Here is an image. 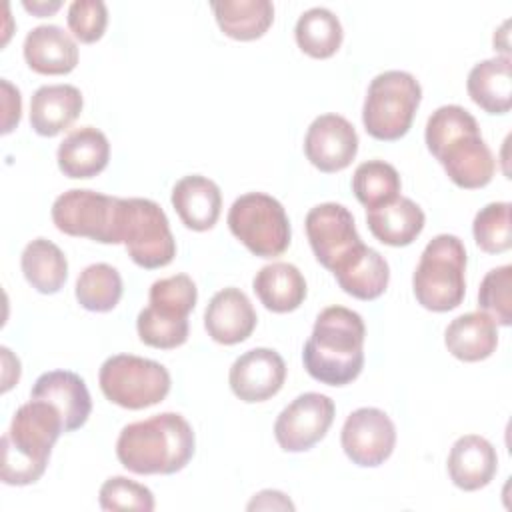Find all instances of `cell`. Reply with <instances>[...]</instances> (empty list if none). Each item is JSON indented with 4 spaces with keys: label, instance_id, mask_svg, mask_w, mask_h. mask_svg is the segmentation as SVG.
Returning <instances> with one entry per match:
<instances>
[{
    "label": "cell",
    "instance_id": "6da1fadb",
    "mask_svg": "<svg viewBox=\"0 0 512 512\" xmlns=\"http://www.w3.org/2000/svg\"><path fill=\"white\" fill-rule=\"evenodd\" d=\"M424 140L456 186L474 190L492 180L496 160L480 134L476 118L466 108L458 104L436 108L426 122Z\"/></svg>",
    "mask_w": 512,
    "mask_h": 512
},
{
    "label": "cell",
    "instance_id": "7a4b0ae2",
    "mask_svg": "<svg viewBox=\"0 0 512 512\" xmlns=\"http://www.w3.org/2000/svg\"><path fill=\"white\" fill-rule=\"evenodd\" d=\"M366 326L358 312L344 306L324 308L304 344L306 372L328 386H344L358 378L364 366Z\"/></svg>",
    "mask_w": 512,
    "mask_h": 512
},
{
    "label": "cell",
    "instance_id": "3957f363",
    "mask_svg": "<svg viewBox=\"0 0 512 512\" xmlns=\"http://www.w3.org/2000/svg\"><path fill=\"white\" fill-rule=\"evenodd\" d=\"M194 430L182 414L162 412L122 428L120 464L134 474H176L194 456Z\"/></svg>",
    "mask_w": 512,
    "mask_h": 512
},
{
    "label": "cell",
    "instance_id": "277c9868",
    "mask_svg": "<svg viewBox=\"0 0 512 512\" xmlns=\"http://www.w3.org/2000/svg\"><path fill=\"white\" fill-rule=\"evenodd\" d=\"M66 432L60 412L46 400L22 404L2 436L0 478L10 486H28L42 478L52 446Z\"/></svg>",
    "mask_w": 512,
    "mask_h": 512
},
{
    "label": "cell",
    "instance_id": "5b68a950",
    "mask_svg": "<svg viewBox=\"0 0 512 512\" xmlns=\"http://www.w3.org/2000/svg\"><path fill=\"white\" fill-rule=\"evenodd\" d=\"M466 248L454 234L434 236L422 250L412 276V290L420 306L448 312L462 304L466 294Z\"/></svg>",
    "mask_w": 512,
    "mask_h": 512
},
{
    "label": "cell",
    "instance_id": "8992f818",
    "mask_svg": "<svg viewBox=\"0 0 512 512\" xmlns=\"http://www.w3.org/2000/svg\"><path fill=\"white\" fill-rule=\"evenodd\" d=\"M420 100V82L410 72H380L370 80L362 106V122L366 132L384 142L402 138L412 126Z\"/></svg>",
    "mask_w": 512,
    "mask_h": 512
},
{
    "label": "cell",
    "instance_id": "52a82bcc",
    "mask_svg": "<svg viewBox=\"0 0 512 512\" xmlns=\"http://www.w3.org/2000/svg\"><path fill=\"white\" fill-rule=\"evenodd\" d=\"M118 236L132 262L142 268H162L176 256L168 218L154 200L120 198Z\"/></svg>",
    "mask_w": 512,
    "mask_h": 512
},
{
    "label": "cell",
    "instance_id": "ba28073f",
    "mask_svg": "<svg viewBox=\"0 0 512 512\" xmlns=\"http://www.w3.org/2000/svg\"><path fill=\"white\" fill-rule=\"evenodd\" d=\"M98 382L112 404L128 410L154 406L170 392V372L160 362L134 354L106 358L100 366Z\"/></svg>",
    "mask_w": 512,
    "mask_h": 512
},
{
    "label": "cell",
    "instance_id": "9c48e42d",
    "mask_svg": "<svg viewBox=\"0 0 512 512\" xmlns=\"http://www.w3.org/2000/svg\"><path fill=\"white\" fill-rule=\"evenodd\" d=\"M230 232L260 258H274L290 246V222L284 206L264 194L248 192L238 196L228 210Z\"/></svg>",
    "mask_w": 512,
    "mask_h": 512
},
{
    "label": "cell",
    "instance_id": "30bf717a",
    "mask_svg": "<svg viewBox=\"0 0 512 512\" xmlns=\"http://www.w3.org/2000/svg\"><path fill=\"white\" fill-rule=\"evenodd\" d=\"M52 222L68 236L90 238L100 244H120V198L102 192L72 188L52 204Z\"/></svg>",
    "mask_w": 512,
    "mask_h": 512
},
{
    "label": "cell",
    "instance_id": "8fae6325",
    "mask_svg": "<svg viewBox=\"0 0 512 512\" xmlns=\"http://www.w3.org/2000/svg\"><path fill=\"white\" fill-rule=\"evenodd\" d=\"M334 414L332 398L320 392H304L278 414L274 438L286 452H306L326 436Z\"/></svg>",
    "mask_w": 512,
    "mask_h": 512
},
{
    "label": "cell",
    "instance_id": "7c38bea8",
    "mask_svg": "<svg viewBox=\"0 0 512 512\" xmlns=\"http://www.w3.org/2000/svg\"><path fill=\"white\" fill-rule=\"evenodd\" d=\"M344 454L362 468H374L384 464L396 444V428L390 416L372 406L354 410L340 434Z\"/></svg>",
    "mask_w": 512,
    "mask_h": 512
},
{
    "label": "cell",
    "instance_id": "4fadbf2b",
    "mask_svg": "<svg viewBox=\"0 0 512 512\" xmlns=\"http://www.w3.org/2000/svg\"><path fill=\"white\" fill-rule=\"evenodd\" d=\"M304 228L316 260L328 270L362 244L354 216L346 206L336 202H324L310 208Z\"/></svg>",
    "mask_w": 512,
    "mask_h": 512
},
{
    "label": "cell",
    "instance_id": "5bb4252c",
    "mask_svg": "<svg viewBox=\"0 0 512 512\" xmlns=\"http://www.w3.org/2000/svg\"><path fill=\"white\" fill-rule=\"evenodd\" d=\"M358 152V134L340 114H322L312 120L304 138V154L320 172L332 174L350 166Z\"/></svg>",
    "mask_w": 512,
    "mask_h": 512
},
{
    "label": "cell",
    "instance_id": "9a60e30c",
    "mask_svg": "<svg viewBox=\"0 0 512 512\" xmlns=\"http://www.w3.org/2000/svg\"><path fill=\"white\" fill-rule=\"evenodd\" d=\"M286 380L284 358L272 348H252L230 366L228 382L236 398L254 404L280 392Z\"/></svg>",
    "mask_w": 512,
    "mask_h": 512
},
{
    "label": "cell",
    "instance_id": "2e32d148",
    "mask_svg": "<svg viewBox=\"0 0 512 512\" xmlns=\"http://www.w3.org/2000/svg\"><path fill=\"white\" fill-rule=\"evenodd\" d=\"M256 310L240 288H224L216 292L204 312V328L208 336L224 346L244 342L256 328Z\"/></svg>",
    "mask_w": 512,
    "mask_h": 512
},
{
    "label": "cell",
    "instance_id": "e0dca14e",
    "mask_svg": "<svg viewBox=\"0 0 512 512\" xmlns=\"http://www.w3.org/2000/svg\"><path fill=\"white\" fill-rule=\"evenodd\" d=\"M30 398L50 402L60 412L66 432L84 426L92 412V400L86 382L70 370H50L38 376Z\"/></svg>",
    "mask_w": 512,
    "mask_h": 512
},
{
    "label": "cell",
    "instance_id": "ac0fdd59",
    "mask_svg": "<svg viewBox=\"0 0 512 512\" xmlns=\"http://www.w3.org/2000/svg\"><path fill=\"white\" fill-rule=\"evenodd\" d=\"M330 272L338 286L358 300H374L382 296L390 280V268L384 256L364 242L342 258Z\"/></svg>",
    "mask_w": 512,
    "mask_h": 512
},
{
    "label": "cell",
    "instance_id": "d6986e66",
    "mask_svg": "<svg viewBox=\"0 0 512 512\" xmlns=\"http://www.w3.org/2000/svg\"><path fill=\"white\" fill-rule=\"evenodd\" d=\"M448 476L460 490L474 492L490 484L498 470L496 448L478 434L460 436L448 454Z\"/></svg>",
    "mask_w": 512,
    "mask_h": 512
},
{
    "label": "cell",
    "instance_id": "ffe728a7",
    "mask_svg": "<svg viewBox=\"0 0 512 512\" xmlns=\"http://www.w3.org/2000/svg\"><path fill=\"white\" fill-rule=\"evenodd\" d=\"M26 64L46 76L68 74L78 64L76 42L56 24H40L24 38Z\"/></svg>",
    "mask_w": 512,
    "mask_h": 512
},
{
    "label": "cell",
    "instance_id": "44dd1931",
    "mask_svg": "<svg viewBox=\"0 0 512 512\" xmlns=\"http://www.w3.org/2000/svg\"><path fill=\"white\" fill-rule=\"evenodd\" d=\"M170 200L182 224L196 232L210 230L216 224L222 208L218 184L200 174L180 178L172 188Z\"/></svg>",
    "mask_w": 512,
    "mask_h": 512
},
{
    "label": "cell",
    "instance_id": "7402d4cb",
    "mask_svg": "<svg viewBox=\"0 0 512 512\" xmlns=\"http://www.w3.org/2000/svg\"><path fill=\"white\" fill-rule=\"evenodd\" d=\"M82 94L72 84L40 86L30 100V126L40 136H56L82 112Z\"/></svg>",
    "mask_w": 512,
    "mask_h": 512
},
{
    "label": "cell",
    "instance_id": "603a6c76",
    "mask_svg": "<svg viewBox=\"0 0 512 512\" xmlns=\"http://www.w3.org/2000/svg\"><path fill=\"white\" fill-rule=\"evenodd\" d=\"M58 168L68 178H92L100 174L110 160V144L102 130L82 126L72 130L58 146Z\"/></svg>",
    "mask_w": 512,
    "mask_h": 512
},
{
    "label": "cell",
    "instance_id": "cb8c5ba5",
    "mask_svg": "<svg viewBox=\"0 0 512 512\" xmlns=\"http://www.w3.org/2000/svg\"><path fill=\"white\" fill-rule=\"evenodd\" d=\"M510 56H494L472 66L466 80L468 96L488 114H506L512 108Z\"/></svg>",
    "mask_w": 512,
    "mask_h": 512
},
{
    "label": "cell",
    "instance_id": "d4e9b609",
    "mask_svg": "<svg viewBox=\"0 0 512 512\" xmlns=\"http://www.w3.org/2000/svg\"><path fill=\"white\" fill-rule=\"evenodd\" d=\"M366 222L372 236L382 244L408 246L420 236L426 216L414 200L398 196L384 206L366 210Z\"/></svg>",
    "mask_w": 512,
    "mask_h": 512
},
{
    "label": "cell",
    "instance_id": "484cf974",
    "mask_svg": "<svg viewBox=\"0 0 512 512\" xmlns=\"http://www.w3.org/2000/svg\"><path fill=\"white\" fill-rule=\"evenodd\" d=\"M444 344L448 352L462 362L486 360L498 346L496 322L482 310L466 312L448 324Z\"/></svg>",
    "mask_w": 512,
    "mask_h": 512
},
{
    "label": "cell",
    "instance_id": "4316f807",
    "mask_svg": "<svg viewBox=\"0 0 512 512\" xmlns=\"http://www.w3.org/2000/svg\"><path fill=\"white\" fill-rule=\"evenodd\" d=\"M252 288L258 300L278 314L296 310L306 298V280L302 272L288 262L262 266L252 280Z\"/></svg>",
    "mask_w": 512,
    "mask_h": 512
},
{
    "label": "cell",
    "instance_id": "83f0119b",
    "mask_svg": "<svg viewBox=\"0 0 512 512\" xmlns=\"http://www.w3.org/2000/svg\"><path fill=\"white\" fill-rule=\"evenodd\" d=\"M210 6L220 30L234 40H256L274 20L270 0H218Z\"/></svg>",
    "mask_w": 512,
    "mask_h": 512
},
{
    "label": "cell",
    "instance_id": "f1b7e54d",
    "mask_svg": "<svg viewBox=\"0 0 512 512\" xmlns=\"http://www.w3.org/2000/svg\"><path fill=\"white\" fill-rule=\"evenodd\" d=\"M24 278L40 294H56L68 278V260L64 252L46 238L26 244L20 256Z\"/></svg>",
    "mask_w": 512,
    "mask_h": 512
},
{
    "label": "cell",
    "instance_id": "f546056e",
    "mask_svg": "<svg viewBox=\"0 0 512 512\" xmlns=\"http://www.w3.org/2000/svg\"><path fill=\"white\" fill-rule=\"evenodd\" d=\"M296 44L312 58H330L342 44V24L338 16L322 6H314L300 14L294 28Z\"/></svg>",
    "mask_w": 512,
    "mask_h": 512
},
{
    "label": "cell",
    "instance_id": "4dcf8cb0",
    "mask_svg": "<svg viewBox=\"0 0 512 512\" xmlns=\"http://www.w3.org/2000/svg\"><path fill=\"white\" fill-rule=\"evenodd\" d=\"M76 300L90 312H110L122 298L120 272L104 262L86 266L76 280Z\"/></svg>",
    "mask_w": 512,
    "mask_h": 512
},
{
    "label": "cell",
    "instance_id": "1f68e13d",
    "mask_svg": "<svg viewBox=\"0 0 512 512\" xmlns=\"http://www.w3.org/2000/svg\"><path fill=\"white\" fill-rule=\"evenodd\" d=\"M400 174L384 160L362 162L352 176L354 196L366 210L384 206L400 196Z\"/></svg>",
    "mask_w": 512,
    "mask_h": 512
},
{
    "label": "cell",
    "instance_id": "d6a6232c",
    "mask_svg": "<svg viewBox=\"0 0 512 512\" xmlns=\"http://www.w3.org/2000/svg\"><path fill=\"white\" fill-rule=\"evenodd\" d=\"M148 308L168 320H188L198 300V290L188 274L160 278L150 286Z\"/></svg>",
    "mask_w": 512,
    "mask_h": 512
},
{
    "label": "cell",
    "instance_id": "836d02e7",
    "mask_svg": "<svg viewBox=\"0 0 512 512\" xmlns=\"http://www.w3.org/2000/svg\"><path fill=\"white\" fill-rule=\"evenodd\" d=\"M472 234L480 250L488 254L506 252L512 246L510 202H490L480 208L472 222Z\"/></svg>",
    "mask_w": 512,
    "mask_h": 512
},
{
    "label": "cell",
    "instance_id": "e575fe53",
    "mask_svg": "<svg viewBox=\"0 0 512 512\" xmlns=\"http://www.w3.org/2000/svg\"><path fill=\"white\" fill-rule=\"evenodd\" d=\"M512 266L492 268L480 282L478 308L496 324L510 326L512 320Z\"/></svg>",
    "mask_w": 512,
    "mask_h": 512
},
{
    "label": "cell",
    "instance_id": "d590c367",
    "mask_svg": "<svg viewBox=\"0 0 512 512\" xmlns=\"http://www.w3.org/2000/svg\"><path fill=\"white\" fill-rule=\"evenodd\" d=\"M98 502L102 510H154V494L140 482L124 476L108 478L98 492Z\"/></svg>",
    "mask_w": 512,
    "mask_h": 512
},
{
    "label": "cell",
    "instance_id": "8d00e7d4",
    "mask_svg": "<svg viewBox=\"0 0 512 512\" xmlns=\"http://www.w3.org/2000/svg\"><path fill=\"white\" fill-rule=\"evenodd\" d=\"M136 330L140 340L152 348H178L188 340V320H168L158 316L148 306L140 310L136 318Z\"/></svg>",
    "mask_w": 512,
    "mask_h": 512
},
{
    "label": "cell",
    "instance_id": "74e56055",
    "mask_svg": "<svg viewBox=\"0 0 512 512\" xmlns=\"http://www.w3.org/2000/svg\"><path fill=\"white\" fill-rule=\"evenodd\" d=\"M68 28L84 44L102 38L108 24V8L102 0H74L68 6Z\"/></svg>",
    "mask_w": 512,
    "mask_h": 512
},
{
    "label": "cell",
    "instance_id": "f35d334b",
    "mask_svg": "<svg viewBox=\"0 0 512 512\" xmlns=\"http://www.w3.org/2000/svg\"><path fill=\"white\" fill-rule=\"evenodd\" d=\"M2 92H4V122H2V132L8 134L18 122H20V110H22V100L18 88H14L8 80H2Z\"/></svg>",
    "mask_w": 512,
    "mask_h": 512
},
{
    "label": "cell",
    "instance_id": "ab89813d",
    "mask_svg": "<svg viewBox=\"0 0 512 512\" xmlns=\"http://www.w3.org/2000/svg\"><path fill=\"white\" fill-rule=\"evenodd\" d=\"M248 510H294V504L286 494L278 490H262L254 494V498L246 506Z\"/></svg>",
    "mask_w": 512,
    "mask_h": 512
},
{
    "label": "cell",
    "instance_id": "60d3db41",
    "mask_svg": "<svg viewBox=\"0 0 512 512\" xmlns=\"http://www.w3.org/2000/svg\"><path fill=\"white\" fill-rule=\"evenodd\" d=\"M24 8L26 10H30L32 14H38V16H46V14H50V12H54V10H58L60 8V2H52V4H46V2H24Z\"/></svg>",
    "mask_w": 512,
    "mask_h": 512
}]
</instances>
